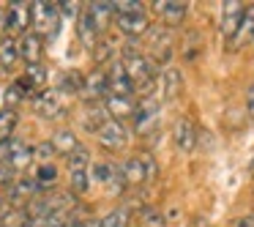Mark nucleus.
I'll return each mask as SVG.
<instances>
[{"instance_id":"f257e3e1","label":"nucleus","mask_w":254,"mask_h":227,"mask_svg":"<svg viewBox=\"0 0 254 227\" xmlns=\"http://www.w3.org/2000/svg\"><path fill=\"white\" fill-rule=\"evenodd\" d=\"M123 72H126V77L131 79L134 90H139V93H148L150 88H153L156 82V66L150 63V58H145L139 50H134V47H123V61H121Z\"/></svg>"},{"instance_id":"f03ea898","label":"nucleus","mask_w":254,"mask_h":227,"mask_svg":"<svg viewBox=\"0 0 254 227\" xmlns=\"http://www.w3.org/2000/svg\"><path fill=\"white\" fill-rule=\"evenodd\" d=\"M118 172H121L123 186H142V183H150L159 178V164H156L153 156L142 153V156H131L123 164H118Z\"/></svg>"},{"instance_id":"7ed1b4c3","label":"nucleus","mask_w":254,"mask_h":227,"mask_svg":"<svg viewBox=\"0 0 254 227\" xmlns=\"http://www.w3.org/2000/svg\"><path fill=\"white\" fill-rule=\"evenodd\" d=\"M30 25L36 28L39 39L58 36V28H61V3H52V0L30 3Z\"/></svg>"},{"instance_id":"20e7f679","label":"nucleus","mask_w":254,"mask_h":227,"mask_svg":"<svg viewBox=\"0 0 254 227\" xmlns=\"http://www.w3.org/2000/svg\"><path fill=\"white\" fill-rule=\"evenodd\" d=\"M172 47H175V39H172L170 28H148V50L153 66H161V63L170 61Z\"/></svg>"},{"instance_id":"39448f33","label":"nucleus","mask_w":254,"mask_h":227,"mask_svg":"<svg viewBox=\"0 0 254 227\" xmlns=\"http://www.w3.org/2000/svg\"><path fill=\"white\" fill-rule=\"evenodd\" d=\"M0 161L8 167V170H25V167L33 161V148L22 140H8V143H0Z\"/></svg>"},{"instance_id":"423d86ee","label":"nucleus","mask_w":254,"mask_h":227,"mask_svg":"<svg viewBox=\"0 0 254 227\" xmlns=\"http://www.w3.org/2000/svg\"><path fill=\"white\" fill-rule=\"evenodd\" d=\"M246 17V3L241 0H227L221 6V36L224 39H235L238 30H241V22Z\"/></svg>"},{"instance_id":"0eeeda50","label":"nucleus","mask_w":254,"mask_h":227,"mask_svg":"<svg viewBox=\"0 0 254 227\" xmlns=\"http://www.w3.org/2000/svg\"><path fill=\"white\" fill-rule=\"evenodd\" d=\"M131 126H134V132L137 134H148L150 129L159 123V104H156L153 99H142L137 107H134V112H131Z\"/></svg>"},{"instance_id":"6e6552de","label":"nucleus","mask_w":254,"mask_h":227,"mask_svg":"<svg viewBox=\"0 0 254 227\" xmlns=\"http://www.w3.org/2000/svg\"><path fill=\"white\" fill-rule=\"evenodd\" d=\"M36 194H39V186H36L33 178H19V181H11L6 186V203L11 208H25Z\"/></svg>"},{"instance_id":"1a4fd4ad","label":"nucleus","mask_w":254,"mask_h":227,"mask_svg":"<svg viewBox=\"0 0 254 227\" xmlns=\"http://www.w3.org/2000/svg\"><path fill=\"white\" fill-rule=\"evenodd\" d=\"M96 137H99V145L104 151H121L123 145H126V140H128V132H126V126H123L121 121H112L110 118L104 126H99Z\"/></svg>"},{"instance_id":"9d476101","label":"nucleus","mask_w":254,"mask_h":227,"mask_svg":"<svg viewBox=\"0 0 254 227\" xmlns=\"http://www.w3.org/2000/svg\"><path fill=\"white\" fill-rule=\"evenodd\" d=\"M134 85L126 77L121 63H112L110 72H107V96H123V99H134Z\"/></svg>"},{"instance_id":"9b49d317","label":"nucleus","mask_w":254,"mask_h":227,"mask_svg":"<svg viewBox=\"0 0 254 227\" xmlns=\"http://www.w3.org/2000/svg\"><path fill=\"white\" fill-rule=\"evenodd\" d=\"M33 110H36V115H41V118H58L63 112V96H61V90L47 88V90H41V93H36Z\"/></svg>"},{"instance_id":"f8f14e48","label":"nucleus","mask_w":254,"mask_h":227,"mask_svg":"<svg viewBox=\"0 0 254 227\" xmlns=\"http://www.w3.org/2000/svg\"><path fill=\"white\" fill-rule=\"evenodd\" d=\"M79 96H82L88 104H93V101H104L107 99V72H101V69L90 72L88 77L82 79V90H79Z\"/></svg>"},{"instance_id":"ddd939ff","label":"nucleus","mask_w":254,"mask_h":227,"mask_svg":"<svg viewBox=\"0 0 254 227\" xmlns=\"http://www.w3.org/2000/svg\"><path fill=\"white\" fill-rule=\"evenodd\" d=\"M30 28V3L6 6V33H25Z\"/></svg>"},{"instance_id":"4468645a","label":"nucleus","mask_w":254,"mask_h":227,"mask_svg":"<svg viewBox=\"0 0 254 227\" xmlns=\"http://www.w3.org/2000/svg\"><path fill=\"white\" fill-rule=\"evenodd\" d=\"M88 17L90 22L96 25V30H99V36L104 33L107 28H110V22L115 19V8H112V0H96V3H88Z\"/></svg>"},{"instance_id":"2eb2a0df","label":"nucleus","mask_w":254,"mask_h":227,"mask_svg":"<svg viewBox=\"0 0 254 227\" xmlns=\"http://www.w3.org/2000/svg\"><path fill=\"white\" fill-rule=\"evenodd\" d=\"M115 25L121 28V33L131 36V39H137V36H145L148 33V17L142 14H115Z\"/></svg>"},{"instance_id":"dca6fc26","label":"nucleus","mask_w":254,"mask_h":227,"mask_svg":"<svg viewBox=\"0 0 254 227\" xmlns=\"http://www.w3.org/2000/svg\"><path fill=\"white\" fill-rule=\"evenodd\" d=\"M153 8H156V14H161V19L167 25H181L183 17H186L189 3H183V0H156Z\"/></svg>"},{"instance_id":"f3484780","label":"nucleus","mask_w":254,"mask_h":227,"mask_svg":"<svg viewBox=\"0 0 254 227\" xmlns=\"http://www.w3.org/2000/svg\"><path fill=\"white\" fill-rule=\"evenodd\" d=\"M41 55H44V39H39L36 33H25L19 39V58L28 66H33V63L41 61Z\"/></svg>"},{"instance_id":"a211bd4d","label":"nucleus","mask_w":254,"mask_h":227,"mask_svg":"<svg viewBox=\"0 0 254 227\" xmlns=\"http://www.w3.org/2000/svg\"><path fill=\"white\" fill-rule=\"evenodd\" d=\"M175 145L183 151V153L194 151V145H197V129H194V123L189 121V118H178V123H175Z\"/></svg>"},{"instance_id":"6ab92c4d","label":"nucleus","mask_w":254,"mask_h":227,"mask_svg":"<svg viewBox=\"0 0 254 227\" xmlns=\"http://www.w3.org/2000/svg\"><path fill=\"white\" fill-rule=\"evenodd\" d=\"M90 178H93V181H101L104 186L126 189V186H123V181H121V172H118V164H112V161H96Z\"/></svg>"},{"instance_id":"aec40b11","label":"nucleus","mask_w":254,"mask_h":227,"mask_svg":"<svg viewBox=\"0 0 254 227\" xmlns=\"http://www.w3.org/2000/svg\"><path fill=\"white\" fill-rule=\"evenodd\" d=\"M104 107H107V112H110V118L112 121H121L123 123V118H131V112H134V99H123V96H107L104 99Z\"/></svg>"},{"instance_id":"412c9836","label":"nucleus","mask_w":254,"mask_h":227,"mask_svg":"<svg viewBox=\"0 0 254 227\" xmlns=\"http://www.w3.org/2000/svg\"><path fill=\"white\" fill-rule=\"evenodd\" d=\"M50 145L55 148V153L68 156V153H74V151L79 148V140H77V134H74V132H68V129H58V132L52 134Z\"/></svg>"},{"instance_id":"4be33fe9","label":"nucleus","mask_w":254,"mask_h":227,"mask_svg":"<svg viewBox=\"0 0 254 227\" xmlns=\"http://www.w3.org/2000/svg\"><path fill=\"white\" fill-rule=\"evenodd\" d=\"M183 90V77L178 69H164L161 72V93H164V99H175V96H181Z\"/></svg>"},{"instance_id":"5701e85b","label":"nucleus","mask_w":254,"mask_h":227,"mask_svg":"<svg viewBox=\"0 0 254 227\" xmlns=\"http://www.w3.org/2000/svg\"><path fill=\"white\" fill-rule=\"evenodd\" d=\"M77 36H79V41H82L85 47H90V50H93L96 41H99V30H96V25L90 22L88 11H79V17H77Z\"/></svg>"},{"instance_id":"b1692460","label":"nucleus","mask_w":254,"mask_h":227,"mask_svg":"<svg viewBox=\"0 0 254 227\" xmlns=\"http://www.w3.org/2000/svg\"><path fill=\"white\" fill-rule=\"evenodd\" d=\"M19 63V41L6 36L0 41V69H14Z\"/></svg>"},{"instance_id":"393cba45","label":"nucleus","mask_w":254,"mask_h":227,"mask_svg":"<svg viewBox=\"0 0 254 227\" xmlns=\"http://www.w3.org/2000/svg\"><path fill=\"white\" fill-rule=\"evenodd\" d=\"M30 96L36 99V88L22 77V79H17V82H11V88L6 90V104L11 107V104H17V101H22V99H30Z\"/></svg>"},{"instance_id":"a878e982","label":"nucleus","mask_w":254,"mask_h":227,"mask_svg":"<svg viewBox=\"0 0 254 227\" xmlns=\"http://www.w3.org/2000/svg\"><path fill=\"white\" fill-rule=\"evenodd\" d=\"M17 110L14 107H3L0 110V143H8L11 140V132H14V126H17Z\"/></svg>"},{"instance_id":"bb28decb","label":"nucleus","mask_w":254,"mask_h":227,"mask_svg":"<svg viewBox=\"0 0 254 227\" xmlns=\"http://www.w3.org/2000/svg\"><path fill=\"white\" fill-rule=\"evenodd\" d=\"M25 79L36 88V93H41V90H47V79H50V74H47V69L41 66V63H33V66H28V72H25Z\"/></svg>"},{"instance_id":"cd10ccee","label":"nucleus","mask_w":254,"mask_h":227,"mask_svg":"<svg viewBox=\"0 0 254 227\" xmlns=\"http://www.w3.org/2000/svg\"><path fill=\"white\" fill-rule=\"evenodd\" d=\"M68 172H90V153L79 145L74 153H68Z\"/></svg>"},{"instance_id":"c85d7f7f","label":"nucleus","mask_w":254,"mask_h":227,"mask_svg":"<svg viewBox=\"0 0 254 227\" xmlns=\"http://www.w3.org/2000/svg\"><path fill=\"white\" fill-rule=\"evenodd\" d=\"M36 186L44 192V189H52L55 186V181H58V167L55 164H41L39 170H36Z\"/></svg>"},{"instance_id":"c756f323","label":"nucleus","mask_w":254,"mask_h":227,"mask_svg":"<svg viewBox=\"0 0 254 227\" xmlns=\"http://www.w3.org/2000/svg\"><path fill=\"white\" fill-rule=\"evenodd\" d=\"M131 225V214L126 208H115L99 222V227H128Z\"/></svg>"},{"instance_id":"7c9ffc66","label":"nucleus","mask_w":254,"mask_h":227,"mask_svg":"<svg viewBox=\"0 0 254 227\" xmlns=\"http://www.w3.org/2000/svg\"><path fill=\"white\" fill-rule=\"evenodd\" d=\"M252 39H254V6H249L246 17H243V22H241V30H238V36H235V41L243 44V41H252Z\"/></svg>"},{"instance_id":"2f4dec72","label":"nucleus","mask_w":254,"mask_h":227,"mask_svg":"<svg viewBox=\"0 0 254 227\" xmlns=\"http://www.w3.org/2000/svg\"><path fill=\"white\" fill-rule=\"evenodd\" d=\"M112 55H115V47H112L110 41H96V47H93L96 69H101L104 63H110V61H112Z\"/></svg>"},{"instance_id":"473e14b6","label":"nucleus","mask_w":254,"mask_h":227,"mask_svg":"<svg viewBox=\"0 0 254 227\" xmlns=\"http://www.w3.org/2000/svg\"><path fill=\"white\" fill-rule=\"evenodd\" d=\"M82 79L85 77H79L77 72H66L61 77V93H79L82 90Z\"/></svg>"},{"instance_id":"72a5a7b5","label":"nucleus","mask_w":254,"mask_h":227,"mask_svg":"<svg viewBox=\"0 0 254 227\" xmlns=\"http://www.w3.org/2000/svg\"><path fill=\"white\" fill-rule=\"evenodd\" d=\"M139 227H164V219H161V214L156 208H142L139 211Z\"/></svg>"},{"instance_id":"f704fd0d","label":"nucleus","mask_w":254,"mask_h":227,"mask_svg":"<svg viewBox=\"0 0 254 227\" xmlns=\"http://www.w3.org/2000/svg\"><path fill=\"white\" fill-rule=\"evenodd\" d=\"M112 8H115V14H142L145 11L139 0H115Z\"/></svg>"},{"instance_id":"c9c22d12","label":"nucleus","mask_w":254,"mask_h":227,"mask_svg":"<svg viewBox=\"0 0 254 227\" xmlns=\"http://www.w3.org/2000/svg\"><path fill=\"white\" fill-rule=\"evenodd\" d=\"M71 175V192L74 194H85L90 189V172H68Z\"/></svg>"},{"instance_id":"e433bc0d","label":"nucleus","mask_w":254,"mask_h":227,"mask_svg":"<svg viewBox=\"0 0 254 227\" xmlns=\"http://www.w3.org/2000/svg\"><path fill=\"white\" fill-rule=\"evenodd\" d=\"M11 181H14V170H8V167L0 161V186H8Z\"/></svg>"},{"instance_id":"4c0bfd02","label":"nucleus","mask_w":254,"mask_h":227,"mask_svg":"<svg viewBox=\"0 0 254 227\" xmlns=\"http://www.w3.org/2000/svg\"><path fill=\"white\" fill-rule=\"evenodd\" d=\"M39 156L44 161H41V164H50V159H47V156H55V148H52L50 143H44V145H39Z\"/></svg>"},{"instance_id":"58836bf2","label":"nucleus","mask_w":254,"mask_h":227,"mask_svg":"<svg viewBox=\"0 0 254 227\" xmlns=\"http://www.w3.org/2000/svg\"><path fill=\"white\" fill-rule=\"evenodd\" d=\"M8 211H11V205L6 203V197H0V225H3V219H6Z\"/></svg>"},{"instance_id":"ea45409f","label":"nucleus","mask_w":254,"mask_h":227,"mask_svg":"<svg viewBox=\"0 0 254 227\" xmlns=\"http://www.w3.org/2000/svg\"><path fill=\"white\" fill-rule=\"evenodd\" d=\"M246 104H249V115L254 118V85H252V90H249V96H246Z\"/></svg>"},{"instance_id":"a19ab883","label":"nucleus","mask_w":254,"mask_h":227,"mask_svg":"<svg viewBox=\"0 0 254 227\" xmlns=\"http://www.w3.org/2000/svg\"><path fill=\"white\" fill-rule=\"evenodd\" d=\"M0 33H6V8H0Z\"/></svg>"},{"instance_id":"79ce46f5","label":"nucleus","mask_w":254,"mask_h":227,"mask_svg":"<svg viewBox=\"0 0 254 227\" xmlns=\"http://www.w3.org/2000/svg\"><path fill=\"white\" fill-rule=\"evenodd\" d=\"M79 227H99V222H82Z\"/></svg>"},{"instance_id":"37998d69","label":"nucleus","mask_w":254,"mask_h":227,"mask_svg":"<svg viewBox=\"0 0 254 227\" xmlns=\"http://www.w3.org/2000/svg\"><path fill=\"white\" fill-rule=\"evenodd\" d=\"M252 172H254V161H252Z\"/></svg>"}]
</instances>
